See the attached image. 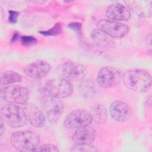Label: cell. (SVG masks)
I'll return each mask as SVG.
<instances>
[{"label": "cell", "mask_w": 152, "mask_h": 152, "mask_svg": "<svg viewBox=\"0 0 152 152\" xmlns=\"http://www.w3.org/2000/svg\"><path fill=\"white\" fill-rule=\"evenodd\" d=\"M36 151H53V152H56L59 151V150L58 148L51 144H45L40 147H38L37 148Z\"/></svg>", "instance_id": "cell-21"}, {"label": "cell", "mask_w": 152, "mask_h": 152, "mask_svg": "<svg viewBox=\"0 0 152 152\" xmlns=\"http://www.w3.org/2000/svg\"><path fill=\"white\" fill-rule=\"evenodd\" d=\"M73 89L71 83L65 78H55L49 80L45 87L48 95L59 99L71 96Z\"/></svg>", "instance_id": "cell-4"}, {"label": "cell", "mask_w": 152, "mask_h": 152, "mask_svg": "<svg viewBox=\"0 0 152 152\" xmlns=\"http://www.w3.org/2000/svg\"><path fill=\"white\" fill-rule=\"evenodd\" d=\"M61 72L65 78L69 81H78L83 80L86 75V67L77 62L67 61L61 68Z\"/></svg>", "instance_id": "cell-10"}, {"label": "cell", "mask_w": 152, "mask_h": 152, "mask_svg": "<svg viewBox=\"0 0 152 152\" xmlns=\"http://www.w3.org/2000/svg\"><path fill=\"white\" fill-rule=\"evenodd\" d=\"M21 80V75L12 70L6 71L1 75V84L2 86L20 82Z\"/></svg>", "instance_id": "cell-17"}, {"label": "cell", "mask_w": 152, "mask_h": 152, "mask_svg": "<svg viewBox=\"0 0 152 152\" xmlns=\"http://www.w3.org/2000/svg\"><path fill=\"white\" fill-rule=\"evenodd\" d=\"M93 40L100 46H106L109 45L112 42L110 37L103 33L99 29L94 30L91 33Z\"/></svg>", "instance_id": "cell-18"}, {"label": "cell", "mask_w": 152, "mask_h": 152, "mask_svg": "<svg viewBox=\"0 0 152 152\" xmlns=\"http://www.w3.org/2000/svg\"><path fill=\"white\" fill-rule=\"evenodd\" d=\"M41 110L46 119L50 122H55L64 111V104L60 99L47 94L42 101Z\"/></svg>", "instance_id": "cell-5"}, {"label": "cell", "mask_w": 152, "mask_h": 152, "mask_svg": "<svg viewBox=\"0 0 152 152\" xmlns=\"http://www.w3.org/2000/svg\"><path fill=\"white\" fill-rule=\"evenodd\" d=\"M80 91L83 95L90 97L96 93V87L91 80H86L80 84Z\"/></svg>", "instance_id": "cell-19"}, {"label": "cell", "mask_w": 152, "mask_h": 152, "mask_svg": "<svg viewBox=\"0 0 152 152\" xmlns=\"http://www.w3.org/2000/svg\"><path fill=\"white\" fill-rule=\"evenodd\" d=\"M96 131L89 125L76 129L72 140L75 144H90L95 140Z\"/></svg>", "instance_id": "cell-15"}, {"label": "cell", "mask_w": 152, "mask_h": 152, "mask_svg": "<svg viewBox=\"0 0 152 152\" xmlns=\"http://www.w3.org/2000/svg\"><path fill=\"white\" fill-rule=\"evenodd\" d=\"M50 65L43 61H37L27 65L24 72L27 76L33 79H40L46 75L49 72Z\"/></svg>", "instance_id": "cell-14"}, {"label": "cell", "mask_w": 152, "mask_h": 152, "mask_svg": "<svg viewBox=\"0 0 152 152\" xmlns=\"http://www.w3.org/2000/svg\"><path fill=\"white\" fill-rule=\"evenodd\" d=\"M92 120L98 124H104L107 120V111L106 107L100 104L93 106L89 112Z\"/></svg>", "instance_id": "cell-16"}, {"label": "cell", "mask_w": 152, "mask_h": 152, "mask_svg": "<svg viewBox=\"0 0 152 152\" xmlns=\"http://www.w3.org/2000/svg\"><path fill=\"white\" fill-rule=\"evenodd\" d=\"M61 30V26L59 24H56L53 28H50L48 31H42V34L45 35H55L58 34Z\"/></svg>", "instance_id": "cell-23"}, {"label": "cell", "mask_w": 152, "mask_h": 152, "mask_svg": "<svg viewBox=\"0 0 152 152\" xmlns=\"http://www.w3.org/2000/svg\"><path fill=\"white\" fill-rule=\"evenodd\" d=\"M5 127H4L3 126V122H2V120L1 119V135H2V134L4 133V131H5Z\"/></svg>", "instance_id": "cell-25"}, {"label": "cell", "mask_w": 152, "mask_h": 152, "mask_svg": "<svg viewBox=\"0 0 152 152\" xmlns=\"http://www.w3.org/2000/svg\"><path fill=\"white\" fill-rule=\"evenodd\" d=\"M1 96L4 100L10 103L24 104L28 99L29 91L26 87L10 85L2 89Z\"/></svg>", "instance_id": "cell-7"}, {"label": "cell", "mask_w": 152, "mask_h": 152, "mask_svg": "<svg viewBox=\"0 0 152 152\" xmlns=\"http://www.w3.org/2000/svg\"><path fill=\"white\" fill-rule=\"evenodd\" d=\"M89 112L84 109H76L70 112L64 120V125L68 129H77L89 125L92 122Z\"/></svg>", "instance_id": "cell-8"}, {"label": "cell", "mask_w": 152, "mask_h": 152, "mask_svg": "<svg viewBox=\"0 0 152 152\" xmlns=\"http://www.w3.org/2000/svg\"><path fill=\"white\" fill-rule=\"evenodd\" d=\"M12 146L20 151H36L40 138L38 134L31 131H19L14 132L11 137Z\"/></svg>", "instance_id": "cell-2"}, {"label": "cell", "mask_w": 152, "mask_h": 152, "mask_svg": "<svg viewBox=\"0 0 152 152\" xmlns=\"http://www.w3.org/2000/svg\"><path fill=\"white\" fill-rule=\"evenodd\" d=\"M24 110L27 121L31 125L37 128H41L45 124L46 118L41 109L33 103L24 104Z\"/></svg>", "instance_id": "cell-11"}, {"label": "cell", "mask_w": 152, "mask_h": 152, "mask_svg": "<svg viewBox=\"0 0 152 152\" xmlns=\"http://www.w3.org/2000/svg\"><path fill=\"white\" fill-rule=\"evenodd\" d=\"M72 151H97L96 148L90 144H75L71 149Z\"/></svg>", "instance_id": "cell-20"}, {"label": "cell", "mask_w": 152, "mask_h": 152, "mask_svg": "<svg viewBox=\"0 0 152 152\" xmlns=\"http://www.w3.org/2000/svg\"><path fill=\"white\" fill-rule=\"evenodd\" d=\"M121 73L112 66H105L98 72L97 81L99 86L104 88H110L117 86L121 81Z\"/></svg>", "instance_id": "cell-9"}, {"label": "cell", "mask_w": 152, "mask_h": 152, "mask_svg": "<svg viewBox=\"0 0 152 152\" xmlns=\"http://www.w3.org/2000/svg\"><path fill=\"white\" fill-rule=\"evenodd\" d=\"M97 29L110 37L122 38L129 32V27L120 21L103 19L97 22Z\"/></svg>", "instance_id": "cell-6"}, {"label": "cell", "mask_w": 152, "mask_h": 152, "mask_svg": "<svg viewBox=\"0 0 152 152\" xmlns=\"http://www.w3.org/2000/svg\"><path fill=\"white\" fill-rule=\"evenodd\" d=\"M106 15L109 20L117 21H126L131 17V12L127 6L117 2L108 7Z\"/></svg>", "instance_id": "cell-13"}, {"label": "cell", "mask_w": 152, "mask_h": 152, "mask_svg": "<svg viewBox=\"0 0 152 152\" xmlns=\"http://www.w3.org/2000/svg\"><path fill=\"white\" fill-rule=\"evenodd\" d=\"M109 112L112 118L120 122L128 120L131 115V110L129 105L121 100L112 102L109 107Z\"/></svg>", "instance_id": "cell-12"}, {"label": "cell", "mask_w": 152, "mask_h": 152, "mask_svg": "<svg viewBox=\"0 0 152 152\" xmlns=\"http://www.w3.org/2000/svg\"><path fill=\"white\" fill-rule=\"evenodd\" d=\"M1 113L4 121L12 128H20L27 123V119L24 109L14 103L4 106Z\"/></svg>", "instance_id": "cell-3"}, {"label": "cell", "mask_w": 152, "mask_h": 152, "mask_svg": "<svg viewBox=\"0 0 152 152\" xmlns=\"http://www.w3.org/2000/svg\"><path fill=\"white\" fill-rule=\"evenodd\" d=\"M36 42H37V40L36 39V38L32 36H25L21 37V42L23 45H26V46L31 45L36 43Z\"/></svg>", "instance_id": "cell-22"}, {"label": "cell", "mask_w": 152, "mask_h": 152, "mask_svg": "<svg viewBox=\"0 0 152 152\" xmlns=\"http://www.w3.org/2000/svg\"><path fill=\"white\" fill-rule=\"evenodd\" d=\"M10 13V16H9V21L11 23H15L17 19V17L19 15V12L17 11H9Z\"/></svg>", "instance_id": "cell-24"}, {"label": "cell", "mask_w": 152, "mask_h": 152, "mask_svg": "<svg viewBox=\"0 0 152 152\" xmlns=\"http://www.w3.org/2000/svg\"><path fill=\"white\" fill-rule=\"evenodd\" d=\"M123 80L128 88L139 93L147 92L151 85V75L144 69L127 71L124 75Z\"/></svg>", "instance_id": "cell-1"}]
</instances>
